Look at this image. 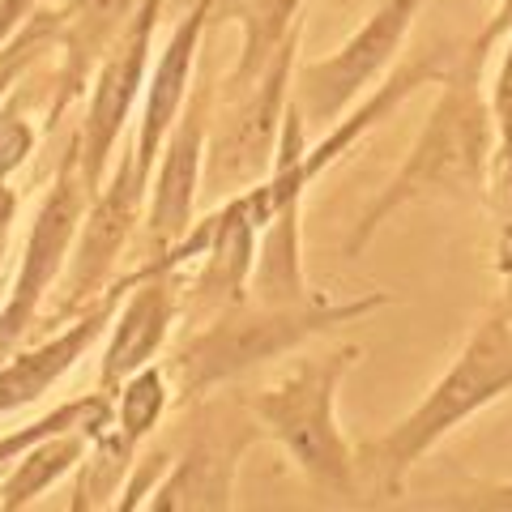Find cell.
<instances>
[{"label": "cell", "mask_w": 512, "mask_h": 512, "mask_svg": "<svg viewBox=\"0 0 512 512\" xmlns=\"http://www.w3.org/2000/svg\"><path fill=\"white\" fill-rule=\"evenodd\" d=\"M137 5L141 0H64V5H56L60 69H56L52 103H47V133L64 120V111L86 99L103 56L124 35V26L133 22Z\"/></svg>", "instance_id": "15"}, {"label": "cell", "mask_w": 512, "mask_h": 512, "mask_svg": "<svg viewBox=\"0 0 512 512\" xmlns=\"http://www.w3.org/2000/svg\"><path fill=\"white\" fill-rule=\"evenodd\" d=\"M171 470V457L158 448L150 457H133V466H128V478L116 495V508L120 512H133V508H146V500L154 495V487L163 483V474Z\"/></svg>", "instance_id": "24"}, {"label": "cell", "mask_w": 512, "mask_h": 512, "mask_svg": "<svg viewBox=\"0 0 512 512\" xmlns=\"http://www.w3.org/2000/svg\"><path fill=\"white\" fill-rule=\"evenodd\" d=\"M13 222H18V192L9 188V180H0V278H5V261H9Z\"/></svg>", "instance_id": "27"}, {"label": "cell", "mask_w": 512, "mask_h": 512, "mask_svg": "<svg viewBox=\"0 0 512 512\" xmlns=\"http://www.w3.org/2000/svg\"><path fill=\"white\" fill-rule=\"evenodd\" d=\"M440 508H470V512H512V483L470 487L457 491L453 500H440Z\"/></svg>", "instance_id": "25"}, {"label": "cell", "mask_w": 512, "mask_h": 512, "mask_svg": "<svg viewBox=\"0 0 512 512\" xmlns=\"http://www.w3.org/2000/svg\"><path fill=\"white\" fill-rule=\"evenodd\" d=\"M35 146H39V128L18 111V99H9L0 107V180H9L35 154Z\"/></svg>", "instance_id": "23"}, {"label": "cell", "mask_w": 512, "mask_h": 512, "mask_svg": "<svg viewBox=\"0 0 512 512\" xmlns=\"http://www.w3.org/2000/svg\"><path fill=\"white\" fill-rule=\"evenodd\" d=\"M508 35H512V0H495V13L487 18V26L478 30V39L491 47H504Z\"/></svg>", "instance_id": "28"}, {"label": "cell", "mask_w": 512, "mask_h": 512, "mask_svg": "<svg viewBox=\"0 0 512 512\" xmlns=\"http://www.w3.org/2000/svg\"><path fill=\"white\" fill-rule=\"evenodd\" d=\"M508 393H512V312L495 308L470 333V342L448 363V372L431 384L423 402L384 436L355 448L359 483L367 478L376 495H402L406 478L431 448Z\"/></svg>", "instance_id": "3"}, {"label": "cell", "mask_w": 512, "mask_h": 512, "mask_svg": "<svg viewBox=\"0 0 512 512\" xmlns=\"http://www.w3.org/2000/svg\"><path fill=\"white\" fill-rule=\"evenodd\" d=\"M146 197H150V175H141L133 146H124L116 154V163H111L103 188L90 197L82 231H77V244L69 252V265H64V274L56 282L52 312L60 320L77 316L111 291L128 239H133L137 222L146 218Z\"/></svg>", "instance_id": "9"}, {"label": "cell", "mask_w": 512, "mask_h": 512, "mask_svg": "<svg viewBox=\"0 0 512 512\" xmlns=\"http://www.w3.org/2000/svg\"><path fill=\"white\" fill-rule=\"evenodd\" d=\"M303 5L308 0H218L214 22L239 26V56L231 64L222 94L244 90L256 73L265 69V60L278 52L282 39L303 22Z\"/></svg>", "instance_id": "17"}, {"label": "cell", "mask_w": 512, "mask_h": 512, "mask_svg": "<svg viewBox=\"0 0 512 512\" xmlns=\"http://www.w3.org/2000/svg\"><path fill=\"white\" fill-rule=\"evenodd\" d=\"M359 359H363L359 346H333V350H320V355H299L291 363V372H282L274 384L244 397L252 419L291 457V466L312 487L329 495L359 491L355 444L346 440V431L338 423L342 380Z\"/></svg>", "instance_id": "4"}, {"label": "cell", "mask_w": 512, "mask_h": 512, "mask_svg": "<svg viewBox=\"0 0 512 512\" xmlns=\"http://www.w3.org/2000/svg\"><path fill=\"white\" fill-rule=\"evenodd\" d=\"M167 0H141L133 22L124 26V35L111 43V52L103 56L99 73L90 82L86 111L77 120V146H82V180L90 188V197L103 188L111 163L120 154V137L128 133L141 94H146V77L154 64V35L158 18H163Z\"/></svg>", "instance_id": "10"}, {"label": "cell", "mask_w": 512, "mask_h": 512, "mask_svg": "<svg viewBox=\"0 0 512 512\" xmlns=\"http://www.w3.org/2000/svg\"><path fill=\"white\" fill-rule=\"evenodd\" d=\"M389 308V295H359V299H329L320 295L312 303H231L214 316L197 320V329L184 333V342L171 350L167 376L180 393V402L192 406L210 397L222 384L244 380L256 367L274 363L291 350L308 346L312 338H325L329 329L355 325V320Z\"/></svg>", "instance_id": "2"}, {"label": "cell", "mask_w": 512, "mask_h": 512, "mask_svg": "<svg viewBox=\"0 0 512 512\" xmlns=\"http://www.w3.org/2000/svg\"><path fill=\"white\" fill-rule=\"evenodd\" d=\"M86 448H90V436H82V431L30 444L26 453H18V461H9L0 470V512L30 508L47 487H56L60 478H69L82 466Z\"/></svg>", "instance_id": "18"}, {"label": "cell", "mask_w": 512, "mask_h": 512, "mask_svg": "<svg viewBox=\"0 0 512 512\" xmlns=\"http://www.w3.org/2000/svg\"><path fill=\"white\" fill-rule=\"evenodd\" d=\"M120 299H124V278L111 282V291L103 299H94L90 308L69 316V325L52 333L47 342L30 346V350H13L9 359H0V414L43 402V397L86 359V350L107 338V325H111V316H116Z\"/></svg>", "instance_id": "13"}, {"label": "cell", "mask_w": 512, "mask_h": 512, "mask_svg": "<svg viewBox=\"0 0 512 512\" xmlns=\"http://www.w3.org/2000/svg\"><path fill=\"white\" fill-rule=\"evenodd\" d=\"M214 5L218 0H192V9L175 22L163 52H158V60L150 64L146 94H141V107H137V128H133V141H128L141 175H154L158 150H163L171 124L180 116V107L192 90V69H197L205 30L214 26Z\"/></svg>", "instance_id": "14"}, {"label": "cell", "mask_w": 512, "mask_h": 512, "mask_svg": "<svg viewBox=\"0 0 512 512\" xmlns=\"http://www.w3.org/2000/svg\"><path fill=\"white\" fill-rule=\"evenodd\" d=\"M495 47L483 39H470L457 47L453 69L444 73L440 94L431 103L427 120L419 124L406 163L397 175L376 192V201L359 214V222L346 235V256H355L380 235V227L397 210L414 201H483L491 184L495 163V116H491V94L483 86L487 60Z\"/></svg>", "instance_id": "1"}, {"label": "cell", "mask_w": 512, "mask_h": 512, "mask_svg": "<svg viewBox=\"0 0 512 512\" xmlns=\"http://www.w3.org/2000/svg\"><path fill=\"white\" fill-rule=\"evenodd\" d=\"M303 26L308 22H299L291 35L282 39V47L265 60V69L256 73L244 90L222 94L227 107H222V116H214L210 154H205V175H210L218 188H231V192L244 188L252 180H261L269 163H274L282 116H286V107H291V82H295Z\"/></svg>", "instance_id": "6"}, {"label": "cell", "mask_w": 512, "mask_h": 512, "mask_svg": "<svg viewBox=\"0 0 512 512\" xmlns=\"http://www.w3.org/2000/svg\"><path fill=\"white\" fill-rule=\"evenodd\" d=\"M491 94V116H495V171H500V188H504V218L495 231V278L504 286V303L500 308L512 312V35L504 39V60L495 69V86Z\"/></svg>", "instance_id": "19"}, {"label": "cell", "mask_w": 512, "mask_h": 512, "mask_svg": "<svg viewBox=\"0 0 512 512\" xmlns=\"http://www.w3.org/2000/svg\"><path fill=\"white\" fill-rule=\"evenodd\" d=\"M111 423H116V397L111 393L94 389V393H82V397H69V402H60L52 414H43V419L9 431V436H0V470H5L9 461H18V453H26V448L39 444V440L69 436V431H82V436L99 440Z\"/></svg>", "instance_id": "20"}, {"label": "cell", "mask_w": 512, "mask_h": 512, "mask_svg": "<svg viewBox=\"0 0 512 512\" xmlns=\"http://www.w3.org/2000/svg\"><path fill=\"white\" fill-rule=\"evenodd\" d=\"M111 397H116V431L133 448H141L154 436V427L167 419V410H171V376H167V367L146 363L141 372L128 376Z\"/></svg>", "instance_id": "22"}, {"label": "cell", "mask_w": 512, "mask_h": 512, "mask_svg": "<svg viewBox=\"0 0 512 512\" xmlns=\"http://www.w3.org/2000/svg\"><path fill=\"white\" fill-rule=\"evenodd\" d=\"M141 448L128 444L116 423H111L99 440H90L86 457H82V474H77V487H73V500L69 508H116V495L128 478V466H133V457Z\"/></svg>", "instance_id": "21"}, {"label": "cell", "mask_w": 512, "mask_h": 512, "mask_svg": "<svg viewBox=\"0 0 512 512\" xmlns=\"http://www.w3.org/2000/svg\"><path fill=\"white\" fill-rule=\"evenodd\" d=\"M427 0H380L355 35L325 60H308L295 69L291 99L299 107L308 133L316 124H338L359 94H367L384 73L406 52V39L414 30V18Z\"/></svg>", "instance_id": "7"}, {"label": "cell", "mask_w": 512, "mask_h": 512, "mask_svg": "<svg viewBox=\"0 0 512 512\" xmlns=\"http://www.w3.org/2000/svg\"><path fill=\"white\" fill-rule=\"evenodd\" d=\"M453 60H457V47H431V52H419L414 60H406L402 69H393L389 82L372 86V94H367V99H363L355 111H346L338 124H329V133H325V137L308 146V154H303V171H308V180L325 175L342 154L355 150L359 141L372 133L380 120H389L393 111L402 107L419 86H427V82H431V86H440V82H444V73L453 69Z\"/></svg>", "instance_id": "16"}, {"label": "cell", "mask_w": 512, "mask_h": 512, "mask_svg": "<svg viewBox=\"0 0 512 512\" xmlns=\"http://www.w3.org/2000/svg\"><path fill=\"white\" fill-rule=\"evenodd\" d=\"M265 431L252 419L248 402H192V427L184 453L171 461L163 483L146 500L150 512H227L235 500V478L248 448Z\"/></svg>", "instance_id": "8"}, {"label": "cell", "mask_w": 512, "mask_h": 512, "mask_svg": "<svg viewBox=\"0 0 512 512\" xmlns=\"http://www.w3.org/2000/svg\"><path fill=\"white\" fill-rule=\"evenodd\" d=\"M184 274L180 269H133L124 274V299L107 325V342L99 355V384L116 393L120 384L154 363L171 342V329L184 312Z\"/></svg>", "instance_id": "12"}, {"label": "cell", "mask_w": 512, "mask_h": 512, "mask_svg": "<svg viewBox=\"0 0 512 512\" xmlns=\"http://www.w3.org/2000/svg\"><path fill=\"white\" fill-rule=\"evenodd\" d=\"M86 205H90V188L82 180V146H77V128H73L60 150L52 188L43 192L39 210L30 218L18 274H13L9 295L0 303V359H9L22 346L30 325L43 312L47 295L56 291L64 265H69V252L77 244V231H82Z\"/></svg>", "instance_id": "5"}, {"label": "cell", "mask_w": 512, "mask_h": 512, "mask_svg": "<svg viewBox=\"0 0 512 512\" xmlns=\"http://www.w3.org/2000/svg\"><path fill=\"white\" fill-rule=\"evenodd\" d=\"M39 5H43V0H0V47L18 35Z\"/></svg>", "instance_id": "26"}, {"label": "cell", "mask_w": 512, "mask_h": 512, "mask_svg": "<svg viewBox=\"0 0 512 512\" xmlns=\"http://www.w3.org/2000/svg\"><path fill=\"white\" fill-rule=\"evenodd\" d=\"M210 128H214V77L201 73L171 124L150 175V197H146L150 256H163L167 248H175L197 222V192L205 180Z\"/></svg>", "instance_id": "11"}]
</instances>
